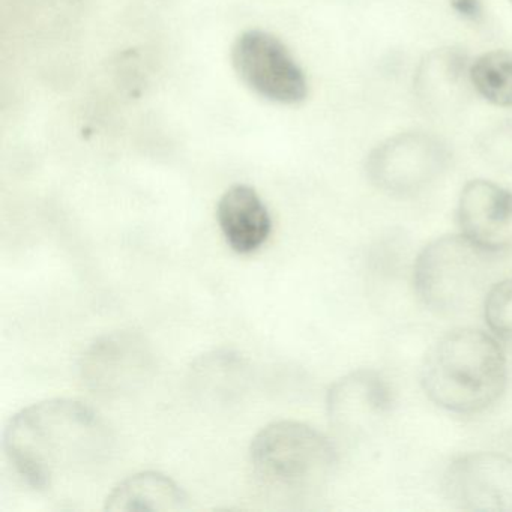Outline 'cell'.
Listing matches in <instances>:
<instances>
[{
    "label": "cell",
    "instance_id": "obj_10",
    "mask_svg": "<svg viewBox=\"0 0 512 512\" xmlns=\"http://www.w3.org/2000/svg\"><path fill=\"white\" fill-rule=\"evenodd\" d=\"M461 235L487 253L512 248V191L485 179L464 185L457 205Z\"/></svg>",
    "mask_w": 512,
    "mask_h": 512
},
{
    "label": "cell",
    "instance_id": "obj_5",
    "mask_svg": "<svg viewBox=\"0 0 512 512\" xmlns=\"http://www.w3.org/2000/svg\"><path fill=\"white\" fill-rule=\"evenodd\" d=\"M451 152L434 134L404 131L383 140L368 155V181L391 196H412L430 187L448 169Z\"/></svg>",
    "mask_w": 512,
    "mask_h": 512
},
{
    "label": "cell",
    "instance_id": "obj_14",
    "mask_svg": "<svg viewBox=\"0 0 512 512\" xmlns=\"http://www.w3.org/2000/svg\"><path fill=\"white\" fill-rule=\"evenodd\" d=\"M469 65L467 56L460 50L442 49L430 53L416 74L419 95L424 100L452 97L464 79H469Z\"/></svg>",
    "mask_w": 512,
    "mask_h": 512
},
{
    "label": "cell",
    "instance_id": "obj_13",
    "mask_svg": "<svg viewBox=\"0 0 512 512\" xmlns=\"http://www.w3.org/2000/svg\"><path fill=\"white\" fill-rule=\"evenodd\" d=\"M190 380L203 400L211 404H230L247 386L248 365L239 353L215 350L194 361Z\"/></svg>",
    "mask_w": 512,
    "mask_h": 512
},
{
    "label": "cell",
    "instance_id": "obj_18",
    "mask_svg": "<svg viewBox=\"0 0 512 512\" xmlns=\"http://www.w3.org/2000/svg\"><path fill=\"white\" fill-rule=\"evenodd\" d=\"M451 8L467 22L478 23L484 19V8L479 0H451Z\"/></svg>",
    "mask_w": 512,
    "mask_h": 512
},
{
    "label": "cell",
    "instance_id": "obj_2",
    "mask_svg": "<svg viewBox=\"0 0 512 512\" xmlns=\"http://www.w3.org/2000/svg\"><path fill=\"white\" fill-rule=\"evenodd\" d=\"M508 364L494 335L454 329L428 350L421 368L425 395L436 406L473 415L490 409L506 388Z\"/></svg>",
    "mask_w": 512,
    "mask_h": 512
},
{
    "label": "cell",
    "instance_id": "obj_6",
    "mask_svg": "<svg viewBox=\"0 0 512 512\" xmlns=\"http://www.w3.org/2000/svg\"><path fill=\"white\" fill-rule=\"evenodd\" d=\"M155 368L149 341L136 331H116L95 340L83 353L80 377L92 394L107 400L145 386Z\"/></svg>",
    "mask_w": 512,
    "mask_h": 512
},
{
    "label": "cell",
    "instance_id": "obj_4",
    "mask_svg": "<svg viewBox=\"0 0 512 512\" xmlns=\"http://www.w3.org/2000/svg\"><path fill=\"white\" fill-rule=\"evenodd\" d=\"M490 257L491 253L461 233L434 239L418 254L413 266L416 295L437 314L449 316L467 310L485 292Z\"/></svg>",
    "mask_w": 512,
    "mask_h": 512
},
{
    "label": "cell",
    "instance_id": "obj_15",
    "mask_svg": "<svg viewBox=\"0 0 512 512\" xmlns=\"http://www.w3.org/2000/svg\"><path fill=\"white\" fill-rule=\"evenodd\" d=\"M470 86L479 97L502 109L512 107V52L491 50L470 61Z\"/></svg>",
    "mask_w": 512,
    "mask_h": 512
},
{
    "label": "cell",
    "instance_id": "obj_12",
    "mask_svg": "<svg viewBox=\"0 0 512 512\" xmlns=\"http://www.w3.org/2000/svg\"><path fill=\"white\" fill-rule=\"evenodd\" d=\"M188 494L166 473L146 470L134 473L113 487L104 509L110 512L184 511Z\"/></svg>",
    "mask_w": 512,
    "mask_h": 512
},
{
    "label": "cell",
    "instance_id": "obj_9",
    "mask_svg": "<svg viewBox=\"0 0 512 512\" xmlns=\"http://www.w3.org/2000/svg\"><path fill=\"white\" fill-rule=\"evenodd\" d=\"M394 407L388 380L374 370H356L338 379L326 395L329 424L341 437L355 440L376 428Z\"/></svg>",
    "mask_w": 512,
    "mask_h": 512
},
{
    "label": "cell",
    "instance_id": "obj_1",
    "mask_svg": "<svg viewBox=\"0 0 512 512\" xmlns=\"http://www.w3.org/2000/svg\"><path fill=\"white\" fill-rule=\"evenodd\" d=\"M113 434L82 401L53 398L25 407L5 428L8 460L34 490H58L97 472L113 451Z\"/></svg>",
    "mask_w": 512,
    "mask_h": 512
},
{
    "label": "cell",
    "instance_id": "obj_17",
    "mask_svg": "<svg viewBox=\"0 0 512 512\" xmlns=\"http://www.w3.org/2000/svg\"><path fill=\"white\" fill-rule=\"evenodd\" d=\"M481 151L494 166L512 169V124L499 125L485 134Z\"/></svg>",
    "mask_w": 512,
    "mask_h": 512
},
{
    "label": "cell",
    "instance_id": "obj_8",
    "mask_svg": "<svg viewBox=\"0 0 512 512\" xmlns=\"http://www.w3.org/2000/svg\"><path fill=\"white\" fill-rule=\"evenodd\" d=\"M443 494L455 508L472 512L512 511V458L499 452L460 455L446 467Z\"/></svg>",
    "mask_w": 512,
    "mask_h": 512
},
{
    "label": "cell",
    "instance_id": "obj_16",
    "mask_svg": "<svg viewBox=\"0 0 512 512\" xmlns=\"http://www.w3.org/2000/svg\"><path fill=\"white\" fill-rule=\"evenodd\" d=\"M484 319L494 337L512 340V278L490 287L484 298Z\"/></svg>",
    "mask_w": 512,
    "mask_h": 512
},
{
    "label": "cell",
    "instance_id": "obj_3",
    "mask_svg": "<svg viewBox=\"0 0 512 512\" xmlns=\"http://www.w3.org/2000/svg\"><path fill=\"white\" fill-rule=\"evenodd\" d=\"M337 461L334 443L299 421L266 425L250 446V463L260 487L283 500L316 494L331 478Z\"/></svg>",
    "mask_w": 512,
    "mask_h": 512
},
{
    "label": "cell",
    "instance_id": "obj_11",
    "mask_svg": "<svg viewBox=\"0 0 512 512\" xmlns=\"http://www.w3.org/2000/svg\"><path fill=\"white\" fill-rule=\"evenodd\" d=\"M217 220L227 245L239 254L259 250L272 232V218L254 188L238 184L221 196Z\"/></svg>",
    "mask_w": 512,
    "mask_h": 512
},
{
    "label": "cell",
    "instance_id": "obj_7",
    "mask_svg": "<svg viewBox=\"0 0 512 512\" xmlns=\"http://www.w3.org/2000/svg\"><path fill=\"white\" fill-rule=\"evenodd\" d=\"M232 65L239 79L260 97L272 103H301L308 83L302 68L274 35L247 31L232 47Z\"/></svg>",
    "mask_w": 512,
    "mask_h": 512
}]
</instances>
